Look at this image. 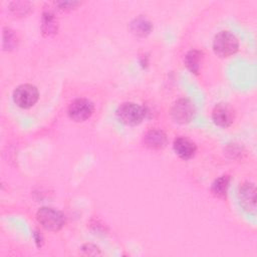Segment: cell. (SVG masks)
<instances>
[{
  "mask_svg": "<svg viewBox=\"0 0 257 257\" xmlns=\"http://www.w3.org/2000/svg\"><path fill=\"white\" fill-rule=\"evenodd\" d=\"M173 148L175 153L183 160H189L194 157L197 151L196 145L185 137H178L175 139Z\"/></svg>",
  "mask_w": 257,
  "mask_h": 257,
  "instance_id": "9c48e42d",
  "label": "cell"
},
{
  "mask_svg": "<svg viewBox=\"0 0 257 257\" xmlns=\"http://www.w3.org/2000/svg\"><path fill=\"white\" fill-rule=\"evenodd\" d=\"M202 56L203 53L196 49L191 50L187 53L185 57V63L187 67L190 69V71H192L193 73H198L202 62Z\"/></svg>",
  "mask_w": 257,
  "mask_h": 257,
  "instance_id": "8fae6325",
  "label": "cell"
},
{
  "mask_svg": "<svg viewBox=\"0 0 257 257\" xmlns=\"http://www.w3.org/2000/svg\"><path fill=\"white\" fill-rule=\"evenodd\" d=\"M3 39H8V49L12 48L15 44H16V37L15 35L12 33L11 30H7V31H4V34H3Z\"/></svg>",
  "mask_w": 257,
  "mask_h": 257,
  "instance_id": "2e32d148",
  "label": "cell"
},
{
  "mask_svg": "<svg viewBox=\"0 0 257 257\" xmlns=\"http://www.w3.org/2000/svg\"><path fill=\"white\" fill-rule=\"evenodd\" d=\"M93 103L86 98H77L73 100L67 109L68 116L74 121H84L89 118L93 112Z\"/></svg>",
  "mask_w": 257,
  "mask_h": 257,
  "instance_id": "5b68a950",
  "label": "cell"
},
{
  "mask_svg": "<svg viewBox=\"0 0 257 257\" xmlns=\"http://www.w3.org/2000/svg\"><path fill=\"white\" fill-rule=\"evenodd\" d=\"M212 119L216 125L227 127L233 122L234 111L228 104L219 103L213 108Z\"/></svg>",
  "mask_w": 257,
  "mask_h": 257,
  "instance_id": "ba28073f",
  "label": "cell"
},
{
  "mask_svg": "<svg viewBox=\"0 0 257 257\" xmlns=\"http://www.w3.org/2000/svg\"><path fill=\"white\" fill-rule=\"evenodd\" d=\"M229 183H230V178L228 176H221L220 178L216 179L212 184V187H211L212 193L218 198L226 197Z\"/></svg>",
  "mask_w": 257,
  "mask_h": 257,
  "instance_id": "7c38bea8",
  "label": "cell"
},
{
  "mask_svg": "<svg viewBox=\"0 0 257 257\" xmlns=\"http://www.w3.org/2000/svg\"><path fill=\"white\" fill-rule=\"evenodd\" d=\"M256 188L252 183H244L238 191V199L241 207L248 213L256 211Z\"/></svg>",
  "mask_w": 257,
  "mask_h": 257,
  "instance_id": "52a82bcc",
  "label": "cell"
},
{
  "mask_svg": "<svg viewBox=\"0 0 257 257\" xmlns=\"http://www.w3.org/2000/svg\"><path fill=\"white\" fill-rule=\"evenodd\" d=\"M238 47L239 41L230 31L219 32L213 40V50L220 57H228L234 54Z\"/></svg>",
  "mask_w": 257,
  "mask_h": 257,
  "instance_id": "6da1fadb",
  "label": "cell"
},
{
  "mask_svg": "<svg viewBox=\"0 0 257 257\" xmlns=\"http://www.w3.org/2000/svg\"><path fill=\"white\" fill-rule=\"evenodd\" d=\"M146 116V110L135 102H123L116 109L117 119L126 125L140 124Z\"/></svg>",
  "mask_w": 257,
  "mask_h": 257,
  "instance_id": "7a4b0ae2",
  "label": "cell"
},
{
  "mask_svg": "<svg viewBox=\"0 0 257 257\" xmlns=\"http://www.w3.org/2000/svg\"><path fill=\"white\" fill-rule=\"evenodd\" d=\"M145 145L153 150L164 149L168 144L167 135L161 130H151L144 137Z\"/></svg>",
  "mask_w": 257,
  "mask_h": 257,
  "instance_id": "30bf717a",
  "label": "cell"
},
{
  "mask_svg": "<svg viewBox=\"0 0 257 257\" xmlns=\"http://www.w3.org/2000/svg\"><path fill=\"white\" fill-rule=\"evenodd\" d=\"M29 6L30 3L28 2H13L11 3V8L10 10L15 14V15H25L29 11Z\"/></svg>",
  "mask_w": 257,
  "mask_h": 257,
  "instance_id": "9a60e30c",
  "label": "cell"
},
{
  "mask_svg": "<svg viewBox=\"0 0 257 257\" xmlns=\"http://www.w3.org/2000/svg\"><path fill=\"white\" fill-rule=\"evenodd\" d=\"M36 218L44 229L53 232L60 230L65 223L63 214L60 211L49 207L39 209L36 214Z\"/></svg>",
  "mask_w": 257,
  "mask_h": 257,
  "instance_id": "3957f363",
  "label": "cell"
},
{
  "mask_svg": "<svg viewBox=\"0 0 257 257\" xmlns=\"http://www.w3.org/2000/svg\"><path fill=\"white\" fill-rule=\"evenodd\" d=\"M57 30L56 19L51 12H44L42 17V31L46 35L54 34Z\"/></svg>",
  "mask_w": 257,
  "mask_h": 257,
  "instance_id": "5bb4252c",
  "label": "cell"
},
{
  "mask_svg": "<svg viewBox=\"0 0 257 257\" xmlns=\"http://www.w3.org/2000/svg\"><path fill=\"white\" fill-rule=\"evenodd\" d=\"M131 26H132L133 32L136 33L137 35H140V36H145V35L149 34L151 29H152L151 23L146 18H143V17L136 18L132 22Z\"/></svg>",
  "mask_w": 257,
  "mask_h": 257,
  "instance_id": "4fadbf2b",
  "label": "cell"
},
{
  "mask_svg": "<svg viewBox=\"0 0 257 257\" xmlns=\"http://www.w3.org/2000/svg\"><path fill=\"white\" fill-rule=\"evenodd\" d=\"M39 93L32 84H21L13 91V100L21 108H29L38 100Z\"/></svg>",
  "mask_w": 257,
  "mask_h": 257,
  "instance_id": "277c9868",
  "label": "cell"
},
{
  "mask_svg": "<svg viewBox=\"0 0 257 257\" xmlns=\"http://www.w3.org/2000/svg\"><path fill=\"white\" fill-rule=\"evenodd\" d=\"M171 114L176 122L187 123L195 114V105L188 98H180L173 104Z\"/></svg>",
  "mask_w": 257,
  "mask_h": 257,
  "instance_id": "8992f818",
  "label": "cell"
}]
</instances>
